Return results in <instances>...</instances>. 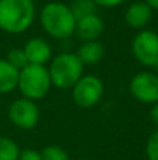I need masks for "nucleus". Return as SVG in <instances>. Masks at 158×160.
Returning a JSON list of instances; mask_svg holds the SVG:
<instances>
[{
    "mask_svg": "<svg viewBox=\"0 0 158 160\" xmlns=\"http://www.w3.org/2000/svg\"><path fill=\"white\" fill-rule=\"evenodd\" d=\"M76 21L70 6L60 2L48 3L39 14V22L44 31L58 39L72 37L76 31Z\"/></svg>",
    "mask_w": 158,
    "mask_h": 160,
    "instance_id": "nucleus-1",
    "label": "nucleus"
},
{
    "mask_svg": "<svg viewBox=\"0 0 158 160\" xmlns=\"http://www.w3.org/2000/svg\"><path fill=\"white\" fill-rule=\"evenodd\" d=\"M35 20L32 0H0V30L8 34L25 32Z\"/></svg>",
    "mask_w": 158,
    "mask_h": 160,
    "instance_id": "nucleus-2",
    "label": "nucleus"
},
{
    "mask_svg": "<svg viewBox=\"0 0 158 160\" xmlns=\"http://www.w3.org/2000/svg\"><path fill=\"white\" fill-rule=\"evenodd\" d=\"M84 65L73 52H62L50 59L49 76L52 86L58 88H72L83 76Z\"/></svg>",
    "mask_w": 158,
    "mask_h": 160,
    "instance_id": "nucleus-3",
    "label": "nucleus"
},
{
    "mask_svg": "<svg viewBox=\"0 0 158 160\" xmlns=\"http://www.w3.org/2000/svg\"><path fill=\"white\" fill-rule=\"evenodd\" d=\"M50 87H52V82H50L49 72L42 65L28 63L20 70L17 88L25 98H30L32 101L41 100L49 93Z\"/></svg>",
    "mask_w": 158,
    "mask_h": 160,
    "instance_id": "nucleus-4",
    "label": "nucleus"
},
{
    "mask_svg": "<svg viewBox=\"0 0 158 160\" xmlns=\"http://www.w3.org/2000/svg\"><path fill=\"white\" fill-rule=\"evenodd\" d=\"M132 53L139 63L154 68L158 62V32L153 30H142L132 41Z\"/></svg>",
    "mask_w": 158,
    "mask_h": 160,
    "instance_id": "nucleus-5",
    "label": "nucleus"
},
{
    "mask_svg": "<svg viewBox=\"0 0 158 160\" xmlns=\"http://www.w3.org/2000/svg\"><path fill=\"white\" fill-rule=\"evenodd\" d=\"M73 101L81 108H91L100 102L104 94V83L98 76H81L73 86Z\"/></svg>",
    "mask_w": 158,
    "mask_h": 160,
    "instance_id": "nucleus-6",
    "label": "nucleus"
},
{
    "mask_svg": "<svg viewBox=\"0 0 158 160\" xmlns=\"http://www.w3.org/2000/svg\"><path fill=\"white\" fill-rule=\"evenodd\" d=\"M39 117L41 112L36 102L25 97L17 98L8 107V119L18 129L30 131L35 128L38 125Z\"/></svg>",
    "mask_w": 158,
    "mask_h": 160,
    "instance_id": "nucleus-7",
    "label": "nucleus"
},
{
    "mask_svg": "<svg viewBox=\"0 0 158 160\" xmlns=\"http://www.w3.org/2000/svg\"><path fill=\"white\" fill-rule=\"evenodd\" d=\"M130 94L143 104L158 102V75L156 72H139L129 83Z\"/></svg>",
    "mask_w": 158,
    "mask_h": 160,
    "instance_id": "nucleus-8",
    "label": "nucleus"
},
{
    "mask_svg": "<svg viewBox=\"0 0 158 160\" xmlns=\"http://www.w3.org/2000/svg\"><path fill=\"white\" fill-rule=\"evenodd\" d=\"M22 49L27 56L28 63L31 65L45 66V63H48L52 59V48H50L49 42H46L44 38H39V37L28 39Z\"/></svg>",
    "mask_w": 158,
    "mask_h": 160,
    "instance_id": "nucleus-9",
    "label": "nucleus"
},
{
    "mask_svg": "<svg viewBox=\"0 0 158 160\" xmlns=\"http://www.w3.org/2000/svg\"><path fill=\"white\" fill-rule=\"evenodd\" d=\"M105 25L104 21L97 13L90 16L81 17L76 21V31L74 32L80 37L83 41H95L102 35Z\"/></svg>",
    "mask_w": 158,
    "mask_h": 160,
    "instance_id": "nucleus-10",
    "label": "nucleus"
},
{
    "mask_svg": "<svg viewBox=\"0 0 158 160\" xmlns=\"http://www.w3.org/2000/svg\"><path fill=\"white\" fill-rule=\"evenodd\" d=\"M153 16V8L146 2H133L125 13V21L133 30H143Z\"/></svg>",
    "mask_w": 158,
    "mask_h": 160,
    "instance_id": "nucleus-11",
    "label": "nucleus"
},
{
    "mask_svg": "<svg viewBox=\"0 0 158 160\" xmlns=\"http://www.w3.org/2000/svg\"><path fill=\"white\" fill-rule=\"evenodd\" d=\"M77 56L83 65H97L98 62L102 61L104 53H105V48H104L102 42L98 39L95 41H84L83 44L78 47Z\"/></svg>",
    "mask_w": 158,
    "mask_h": 160,
    "instance_id": "nucleus-12",
    "label": "nucleus"
},
{
    "mask_svg": "<svg viewBox=\"0 0 158 160\" xmlns=\"http://www.w3.org/2000/svg\"><path fill=\"white\" fill-rule=\"evenodd\" d=\"M20 70L6 59H0V94H7L17 87Z\"/></svg>",
    "mask_w": 158,
    "mask_h": 160,
    "instance_id": "nucleus-13",
    "label": "nucleus"
},
{
    "mask_svg": "<svg viewBox=\"0 0 158 160\" xmlns=\"http://www.w3.org/2000/svg\"><path fill=\"white\" fill-rule=\"evenodd\" d=\"M20 146L7 136H0V160H18Z\"/></svg>",
    "mask_w": 158,
    "mask_h": 160,
    "instance_id": "nucleus-14",
    "label": "nucleus"
},
{
    "mask_svg": "<svg viewBox=\"0 0 158 160\" xmlns=\"http://www.w3.org/2000/svg\"><path fill=\"white\" fill-rule=\"evenodd\" d=\"M97 7L98 6L95 4L92 0H74L73 4L70 6V8H72L76 20L81 18V17L90 16V14L97 13Z\"/></svg>",
    "mask_w": 158,
    "mask_h": 160,
    "instance_id": "nucleus-15",
    "label": "nucleus"
},
{
    "mask_svg": "<svg viewBox=\"0 0 158 160\" xmlns=\"http://www.w3.org/2000/svg\"><path fill=\"white\" fill-rule=\"evenodd\" d=\"M6 61H7L11 66H14L16 69H18V70H21L22 68H25L28 65L27 56H25L24 49H22V48H13V49H10L8 51V53H7Z\"/></svg>",
    "mask_w": 158,
    "mask_h": 160,
    "instance_id": "nucleus-16",
    "label": "nucleus"
},
{
    "mask_svg": "<svg viewBox=\"0 0 158 160\" xmlns=\"http://www.w3.org/2000/svg\"><path fill=\"white\" fill-rule=\"evenodd\" d=\"M42 160H70L67 152L58 145H49L41 150Z\"/></svg>",
    "mask_w": 158,
    "mask_h": 160,
    "instance_id": "nucleus-17",
    "label": "nucleus"
},
{
    "mask_svg": "<svg viewBox=\"0 0 158 160\" xmlns=\"http://www.w3.org/2000/svg\"><path fill=\"white\" fill-rule=\"evenodd\" d=\"M146 155L148 160H158V129L150 135L146 145Z\"/></svg>",
    "mask_w": 158,
    "mask_h": 160,
    "instance_id": "nucleus-18",
    "label": "nucleus"
},
{
    "mask_svg": "<svg viewBox=\"0 0 158 160\" xmlns=\"http://www.w3.org/2000/svg\"><path fill=\"white\" fill-rule=\"evenodd\" d=\"M18 160H42L41 152L34 149H24L20 152Z\"/></svg>",
    "mask_w": 158,
    "mask_h": 160,
    "instance_id": "nucleus-19",
    "label": "nucleus"
},
{
    "mask_svg": "<svg viewBox=\"0 0 158 160\" xmlns=\"http://www.w3.org/2000/svg\"><path fill=\"white\" fill-rule=\"evenodd\" d=\"M98 7H106V8H111V7H118L120 6L122 3H125L126 0H92Z\"/></svg>",
    "mask_w": 158,
    "mask_h": 160,
    "instance_id": "nucleus-20",
    "label": "nucleus"
},
{
    "mask_svg": "<svg viewBox=\"0 0 158 160\" xmlns=\"http://www.w3.org/2000/svg\"><path fill=\"white\" fill-rule=\"evenodd\" d=\"M150 117H151L154 124L158 127V102L153 104V108H151V111H150Z\"/></svg>",
    "mask_w": 158,
    "mask_h": 160,
    "instance_id": "nucleus-21",
    "label": "nucleus"
},
{
    "mask_svg": "<svg viewBox=\"0 0 158 160\" xmlns=\"http://www.w3.org/2000/svg\"><path fill=\"white\" fill-rule=\"evenodd\" d=\"M143 2L147 3L153 10H158V0H143Z\"/></svg>",
    "mask_w": 158,
    "mask_h": 160,
    "instance_id": "nucleus-22",
    "label": "nucleus"
},
{
    "mask_svg": "<svg viewBox=\"0 0 158 160\" xmlns=\"http://www.w3.org/2000/svg\"><path fill=\"white\" fill-rule=\"evenodd\" d=\"M154 69H156V73L158 75V62H157V65H156V66H154Z\"/></svg>",
    "mask_w": 158,
    "mask_h": 160,
    "instance_id": "nucleus-23",
    "label": "nucleus"
},
{
    "mask_svg": "<svg viewBox=\"0 0 158 160\" xmlns=\"http://www.w3.org/2000/svg\"><path fill=\"white\" fill-rule=\"evenodd\" d=\"M76 160H87V159H76Z\"/></svg>",
    "mask_w": 158,
    "mask_h": 160,
    "instance_id": "nucleus-24",
    "label": "nucleus"
},
{
    "mask_svg": "<svg viewBox=\"0 0 158 160\" xmlns=\"http://www.w3.org/2000/svg\"><path fill=\"white\" fill-rule=\"evenodd\" d=\"M32 2H34V0H32Z\"/></svg>",
    "mask_w": 158,
    "mask_h": 160,
    "instance_id": "nucleus-25",
    "label": "nucleus"
}]
</instances>
